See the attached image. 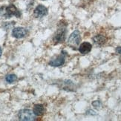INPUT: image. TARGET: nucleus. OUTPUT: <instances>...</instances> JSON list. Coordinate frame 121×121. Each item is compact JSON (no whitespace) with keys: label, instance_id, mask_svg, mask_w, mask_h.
I'll list each match as a JSON object with an SVG mask.
<instances>
[{"label":"nucleus","instance_id":"nucleus-7","mask_svg":"<svg viewBox=\"0 0 121 121\" xmlns=\"http://www.w3.org/2000/svg\"><path fill=\"white\" fill-rule=\"evenodd\" d=\"M65 62V56L62 54H60L58 56L56 57V58L52 60L50 62H49V65H51V66H55V67H57V66H60L64 64Z\"/></svg>","mask_w":121,"mask_h":121},{"label":"nucleus","instance_id":"nucleus-9","mask_svg":"<svg viewBox=\"0 0 121 121\" xmlns=\"http://www.w3.org/2000/svg\"><path fill=\"white\" fill-rule=\"evenodd\" d=\"M45 109L44 106L41 104L35 105L33 109V112L36 116H41V115H43L45 113Z\"/></svg>","mask_w":121,"mask_h":121},{"label":"nucleus","instance_id":"nucleus-8","mask_svg":"<svg viewBox=\"0 0 121 121\" xmlns=\"http://www.w3.org/2000/svg\"><path fill=\"white\" fill-rule=\"evenodd\" d=\"M92 48V45L89 43H83L80 45V48H79V51L81 54H88L91 51Z\"/></svg>","mask_w":121,"mask_h":121},{"label":"nucleus","instance_id":"nucleus-14","mask_svg":"<svg viewBox=\"0 0 121 121\" xmlns=\"http://www.w3.org/2000/svg\"><path fill=\"white\" fill-rule=\"evenodd\" d=\"M2 48H0V56H1V55H2Z\"/></svg>","mask_w":121,"mask_h":121},{"label":"nucleus","instance_id":"nucleus-10","mask_svg":"<svg viewBox=\"0 0 121 121\" xmlns=\"http://www.w3.org/2000/svg\"><path fill=\"white\" fill-rule=\"evenodd\" d=\"M94 43H96L98 45H102L106 42V39L103 35H97L93 38Z\"/></svg>","mask_w":121,"mask_h":121},{"label":"nucleus","instance_id":"nucleus-6","mask_svg":"<svg viewBox=\"0 0 121 121\" xmlns=\"http://www.w3.org/2000/svg\"><path fill=\"white\" fill-rule=\"evenodd\" d=\"M65 34H66V30H65V28L60 29L54 36V42L56 44V43H62V42H63L65 40Z\"/></svg>","mask_w":121,"mask_h":121},{"label":"nucleus","instance_id":"nucleus-3","mask_svg":"<svg viewBox=\"0 0 121 121\" xmlns=\"http://www.w3.org/2000/svg\"><path fill=\"white\" fill-rule=\"evenodd\" d=\"M80 34L78 30H75L70 35L69 38H68V45H70L71 47H77L80 43Z\"/></svg>","mask_w":121,"mask_h":121},{"label":"nucleus","instance_id":"nucleus-1","mask_svg":"<svg viewBox=\"0 0 121 121\" xmlns=\"http://www.w3.org/2000/svg\"><path fill=\"white\" fill-rule=\"evenodd\" d=\"M0 14H2L5 18H10L12 16L19 18L21 15L18 9L13 4H10L8 7L0 8Z\"/></svg>","mask_w":121,"mask_h":121},{"label":"nucleus","instance_id":"nucleus-13","mask_svg":"<svg viewBox=\"0 0 121 121\" xmlns=\"http://www.w3.org/2000/svg\"><path fill=\"white\" fill-rule=\"evenodd\" d=\"M116 51H117V53L121 54V47H118V48H116Z\"/></svg>","mask_w":121,"mask_h":121},{"label":"nucleus","instance_id":"nucleus-12","mask_svg":"<svg viewBox=\"0 0 121 121\" xmlns=\"http://www.w3.org/2000/svg\"><path fill=\"white\" fill-rule=\"evenodd\" d=\"M92 106L94 108H100V106H101V103L99 102V100H96V101H94V102L92 103Z\"/></svg>","mask_w":121,"mask_h":121},{"label":"nucleus","instance_id":"nucleus-4","mask_svg":"<svg viewBox=\"0 0 121 121\" xmlns=\"http://www.w3.org/2000/svg\"><path fill=\"white\" fill-rule=\"evenodd\" d=\"M27 34V30L24 28H21V27H17L13 29L12 31V36L13 37L17 38V39H21L23 38Z\"/></svg>","mask_w":121,"mask_h":121},{"label":"nucleus","instance_id":"nucleus-11","mask_svg":"<svg viewBox=\"0 0 121 121\" xmlns=\"http://www.w3.org/2000/svg\"><path fill=\"white\" fill-rule=\"evenodd\" d=\"M17 76L14 75V74H9L6 77V78H5V80H6V81L8 82V83H13L16 80H17Z\"/></svg>","mask_w":121,"mask_h":121},{"label":"nucleus","instance_id":"nucleus-5","mask_svg":"<svg viewBox=\"0 0 121 121\" xmlns=\"http://www.w3.org/2000/svg\"><path fill=\"white\" fill-rule=\"evenodd\" d=\"M48 14V10L47 8L43 6V5L39 4L36 7L34 11V16L36 18H40L43 17L44 16Z\"/></svg>","mask_w":121,"mask_h":121},{"label":"nucleus","instance_id":"nucleus-2","mask_svg":"<svg viewBox=\"0 0 121 121\" xmlns=\"http://www.w3.org/2000/svg\"><path fill=\"white\" fill-rule=\"evenodd\" d=\"M35 116L34 112L30 109H23L19 112V119L24 121L35 120Z\"/></svg>","mask_w":121,"mask_h":121}]
</instances>
